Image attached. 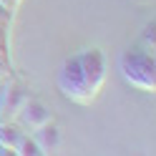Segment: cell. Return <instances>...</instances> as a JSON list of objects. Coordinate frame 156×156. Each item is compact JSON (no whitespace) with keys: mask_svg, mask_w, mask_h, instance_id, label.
Wrapping results in <instances>:
<instances>
[{"mask_svg":"<svg viewBox=\"0 0 156 156\" xmlns=\"http://www.w3.org/2000/svg\"><path fill=\"white\" fill-rule=\"evenodd\" d=\"M106 83V55L101 48H86V51L63 61L58 71V91L68 101L88 106L98 98Z\"/></svg>","mask_w":156,"mask_h":156,"instance_id":"obj_1","label":"cell"},{"mask_svg":"<svg viewBox=\"0 0 156 156\" xmlns=\"http://www.w3.org/2000/svg\"><path fill=\"white\" fill-rule=\"evenodd\" d=\"M119 71L123 81L136 91L154 93L156 91V61L154 53L146 51H123L119 55Z\"/></svg>","mask_w":156,"mask_h":156,"instance_id":"obj_2","label":"cell"},{"mask_svg":"<svg viewBox=\"0 0 156 156\" xmlns=\"http://www.w3.org/2000/svg\"><path fill=\"white\" fill-rule=\"evenodd\" d=\"M25 101H28V88H25L23 83H5L3 106H0V119H3V121L15 119Z\"/></svg>","mask_w":156,"mask_h":156,"instance_id":"obj_3","label":"cell"},{"mask_svg":"<svg viewBox=\"0 0 156 156\" xmlns=\"http://www.w3.org/2000/svg\"><path fill=\"white\" fill-rule=\"evenodd\" d=\"M15 119H20V123L25 126V129H41L43 123L51 121V111H48V106L43 101H38V98H28L23 103V108L18 111Z\"/></svg>","mask_w":156,"mask_h":156,"instance_id":"obj_4","label":"cell"},{"mask_svg":"<svg viewBox=\"0 0 156 156\" xmlns=\"http://www.w3.org/2000/svg\"><path fill=\"white\" fill-rule=\"evenodd\" d=\"M35 141L43 149V154H55L58 146H61V131H58V126L53 121H48L41 129H35Z\"/></svg>","mask_w":156,"mask_h":156,"instance_id":"obj_5","label":"cell"},{"mask_svg":"<svg viewBox=\"0 0 156 156\" xmlns=\"http://www.w3.org/2000/svg\"><path fill=\"white\" fill-rule=\"evenodd\" d=\"M23 131L18 129V126H10V123H0V141H3L8 149H10L13 154H18V149H20V141H23Z\"/></svg>","mask_w":156,"mask_h":156,"instance_id":"obj_6","label":"cell"},{"mask_svg":"<svg viewBox=\"0 0 156 156\" xmlns=\"http://www.w3.org/2000/svg\"><path fill=\"white\" fill-rule=\"evenodd\" d=\"M43 149L38 146L35 139H28V136H23V141H20V149H18V156H41Z\"/></svg>","mask_w":156,"mask_h":156,"instance_id":"obj_7","label":"cell"},{"mask_svg":"<svg viewBox=\"0 0 156 156\" xmlns=\"http://www.w3.org/2000/svg\"><path fill=\"white\" fill-rule=\"evenodd\" d=\"M144 43L154 51V43H156V25L154 23H149V25L144 28Z\"/></svg>","mask_w":156,"mask_h":156,"instance_id":"obj_8","label":"cell"},{"mask_svg":"<svg viewBox=\"0 0 156 156\" xmlns=\"http://www.w3.org/2000/svg\"><path fill=\"white\" fill-rule=\"evenodd\" d=\"M5 76H8V63H5V58L0 55V81H5Z\"/></svg>","mask_w":156,"mask_h":156,"instance_id":"obj_9","label":"cell"},{"mask_svg":"<svg viewBox=\"0 0 156 156\" xmlns=\"http://www.w3.org/2000/svg\"><path fill=\"white\" fill-rule=\"evenodd\" d=\"M10 154H13V151H10V149H8V146H5L3 141H0V156H10Z\"/></svg>","mask_w":156,"mask_h":156,"instance_id":"obj_10","label":"cell"},{"mask_svg":"<svg viewBox=\"0 0 156 156\" xmlns=\"http://www.w3.org/2000/svg\"><path fill=\"white\" fill-rule=\"evenodd\" d=\"M3 93H5V81H0V106H3Z\"/></svg>","mask_w":156,"mask_h":156,"instance_id":"obj_11","label":"cell"}]
</instances>
